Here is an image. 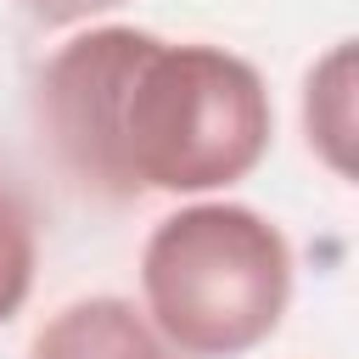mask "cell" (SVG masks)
Here are the masks:
<instances>
[{"mask_svg":"<svg viewBox=\"0 0 359 359\" xmlns=\"http://www.w3.org/2000/svg\"><path fill=\"white\" fill-rule=\"evenodd\" d=\"M34 112L62 174L101 202L236 185L264 163L275 135L252 62L123 22L73 34L45 62Z\"/></svg>","mask_w":359,"mask_h":359,"instance_id":"6da1fadb","label":"cell"},{"mask_svg":"<svg viewBox=\"0 0 359 359\" xmlns=\"http://www.w3.org/2000/svg\"><path fill=\"white\" fill-rule=\"evenodd\" d=\"M140 292L180 359H236L275 337L292 303V247L241 202H196L151 224Z\"/></svg>","mask_w":359,"mask_h":359,"instance_id":"7a4b0ae2","label":"cell"},{"mask_svg":"<svg viewBox=\"0 0 359 359\" xmlns=\"http://www.w3.org/2000/svg\"><path fill=\"white\" fill-rule=\"evenodd\" d=\"M28 359H180V353L157 337V325L135 303L79 297L34 331Z\"/></svg>","mask_w":359,"mask_h":359,"instance_id":"3957f363","label":"cell"},{"mask_svg":"<svg viewBox=\"0 0 359 359\" xmlns=\"http://www.w3.org/2000/svg\"><path fill=\"white\" fill-rule=\"evenodd\" d=\"M303 129H309V146L337 174H353V163H348V146H353V45L348 39L303 84Z\"/></svg>","mask_w":359,"mask_h":359,"instance_id":"277c9868","label":"cell"},{"mask_svg":"<svg viewBox=\"0 0 359 359\" xmlns=\"http://www.w3.org/2000/svg\"><path fill=\"white\" fill-rule=\"evenodd\" d=\"M34 258H39V241H34V208H28V196L17 191V180L0 168V325L28 303Z\"/></svg>","mask_w":359,"mask_h":359,"instance_id":"5b68a950","label":"cell"},{"mask_svg":"<svg viewBox=\"0 0 359 359\" xmlns=\"http://www.w3.org/2000/svg\"><path fill=\"white\" fill-rule=\"evenodd\" d=\"M123 0H22V11L39 22V28H73V22H90L101 11H112Z\"/></svg>","mask_w":359,"mask_h":359,"instance_id":"8992f818","label":"cell"}]
</instances>
